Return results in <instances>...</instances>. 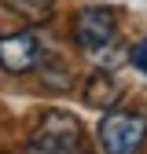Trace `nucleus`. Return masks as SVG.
Masks as SVG:
<instances>
[{"label": "nucleus", "instance_id": "1", "mask_svg": "<svg viewBox=\"0 0 147 154\" xmlns=\"http://www.w3.org/2000/svg\"><path fill=\"white\" fill-rule=\"evenodd\" d=\"M26 154H92V147H88L85 128H81V121L74 118V114L52 110L30 132Z\"/></svg>", "mask_w": 147, "mask_h": 154}, {"label": "nucleus", "instance_id": "2", "mask_svg": "<svg viewBox=\"0 0 147 154\" xmlns=\"http://www.w3.org/2000/svg\"><path fill=\"white\" fill-rule=\"evenodd\" d=\"M99 147L107 154H140L147 147V114L107 110L99 121Z\"/></svg>", "mask_w": 147, "mask_h": 154}, {"label": "nucleus", "instance_id": "3", "mask_svg": "<svg viewBox=\"0 0 147 154\" xmlns=\"http://www.w3.org/2000/svg\"><path fill=\"white\" fill-rule=\"evenodd\" d=\"M74 41L85 48L88 55H110V48H118V22L107 8H85L74 18Z\"/></svg>", "mask_w": 147, "mask_h": 154}, {"label": "nucleus", "instance_id": "4", "mask_svg": "<svg viewBox=\"0 0 147 154\" xmlns=\"http://www.w3.org/2000/svg\"><path fill=\"white\" fill-rule=\"evenodd\" d=\"M44 63V48L37 33H8L0 37V70L4 73H30Z\"/></svg>", "mask_w": 147, "mask_h": 154}, {"label": "nucleus", "instance_id": "5", "mask_svg": "<svg viewBox=\"0 0 147 154\" xmlns=\"http://www.w3.org/2000/svg\"><path fill=\"white\" fill-rule=\"evenodd\" d=\"M121 99V85L110 77L107 70H96L85 81V106H96V110H110Z\"/></svg>", "mask_w": 147, "mask_h": 154}, {"label": "nucleus", "instance_id": "6", "mask_svg": "<svg viewBox=\"0 0 147 154\" xmlns=\"http://www.w3.org/2000/svg\"><path fill=\"white\" fill-rule=\"evenodd\" d=\"M11 8H18L30 22H48V0H8Z\"/></svg>", "mask_w": 147, "mask_h": 154}, {"label": "nucleus", "instance_id": "7", "mask_svg": "<svg viewBox=\"0 0 147 154\" xmlns=\"http://www.w3.org/2000/svg\"><path fill=\"white\" fill-rule=\"evenodd\" d=\"M129 63H133L143 77H147V41H140V44H133V51H129Z\"/></svg>", "mask_w": 147, "mask_h": 154}]
</instances>
